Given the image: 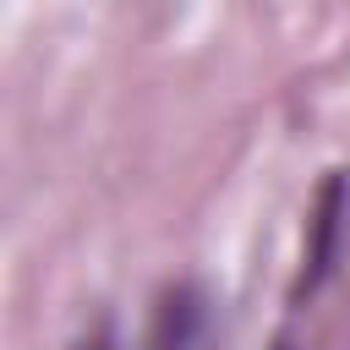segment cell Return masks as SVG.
<instances>
[{"instance_id":"3","label":"cell","mask_w":350,"mask_h":350,"mask_svg":"<svg viewBox=\"0 0 350 350\" xmlns=\"http://www.w3.org/2000/svg\"><path fill=\"white\" fill-rule=\"evenodd\" d=\"M71 350H120V339H115V328H93V334H82Z\"/></svg>"},{"instance_id":"4","label":"cell","mask_w":350,"mask_h":350,"mask_svg":"<svg viewBox=\"0 0 350 350\" xmlns=\"http://www.w3.org/2000/svg\"><path fill=\"white\" fill-rule=\"evenodd\" d=\"M273 350H295V345H290V339H279V345H273Z\"/></svg>"},{"instance_id":"2","label":"cell","mask_w":350,"mask_h":350,"mask_svg":"<svg viewBox=\"0 0 350 350\" xmlns=\"http://www.w3.org/2000/svg\"><path fill=\"white\" fill-rule=\"evenodd\" d=\"M345 202H350V186H345V175L334 170V175L323 180V191H317V208H312V241H306V262H301V279H295V301H301V295H312V290L328 279L334 252H339Z\"/></svg>"},{"instance_id":"1","label":"cell","mask_w":350,"mask_h":350,"mask_svg":"<svg viewBox=\"0 0 350 350\" xmlns=\"http://www.w3.org/2000/svg\"><path fill=\"white\" fill-rule=\"evenodd\" d=\"M148 350H219V317L213 295L202 284H170L153 312Z\"/></svg>"}]
</instances>
